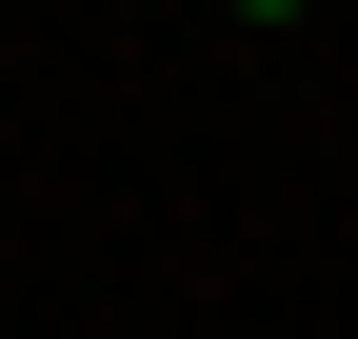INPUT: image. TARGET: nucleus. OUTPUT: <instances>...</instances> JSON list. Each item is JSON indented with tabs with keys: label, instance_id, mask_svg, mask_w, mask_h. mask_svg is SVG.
<instances>
[{
	"label": "nucleus",
	"instance_id": "1",
	"mask_svg": "<svg viewBox=\"0 0 358 339\" xmlns=\"http://www.w3.org/2000/svg\"><path fill=\"white\" fill-rule=\"evenodd\" d=\"M239 20H299V0H239Z\"/></svg>",
	"mask_w": 358,
	"mask_h": 339
}]
</instances>
